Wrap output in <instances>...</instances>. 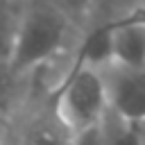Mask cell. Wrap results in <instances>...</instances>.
Segmentation results:
<instances>
[{
  "mask_svg": "<svg viewBox=\"0 0 145 145\" xmlns=\"http://www.w3.org/2000/svg\"><path fill=\"white\" fill-rule=\"evenodd\" d=\"M16 20L18 11L14 9V0H0V66H7Z\"/></svg>",
  "mask_w": 145,
  "mask_h": 145,
  "instance_id": "6",
  "label": "cell"
},
{
  "mask_svg": "<svg viewBox=\"0 0 145 145\" xmlns=\"http://www.w3.org/2000/svg\"><path fill=\"white\" fill-rule=\"evenodd\" d=\"M97 131L102 145H143V127L111 113L109 109L97 122Z\"/></svg>",
  "mask_w": 145,
  "mask_h": 145,
  "instance_id": "5",
  "label": "cell"
},
{
  "mask_svg": "<svg viewBox=\"0 0 145 145\" xmlns=\"http://www.w3.org/2000/svg\"><path fill=\"white\" fill-rule=\"evenodd\" d=\"M106 113V95L97 63L77 59L63 84L57 88L54 118L70 134L95 127Z\"/></svg>",
  "mask_w": 145,
  "mask_h": 145,
  "instance_id": "2",
  "label": "cell"
},
{
  "mask_svg": "<svg viewBox=\"0 0 145 145\" xmlns=\"http://www.w3.org/2000/svg\"><path fill=\"white\" fill-rule=\"evenodd\" d=\"M140 127H143V145H145V122H143Z\"/></svg>",
  "mask_w": 145,
  "mask_h": 145,
  "instance_id": "7",
  "label": "cell"
},
{
  "mask_svg": "<svg viewBox=\"0 0 145 145\" xmlns=\"http://www.w3.org/2000/svg\"><path fill=\"white\" fill-rule=\"evenodd\" d=\"M68 39V18L52 5H34L18 14L7 68L14 77L48 63Z\"/></svg>",
  "mask_w": 145,
  "mask_h": 145,
  "instance_id": "1",
  "label": "cell"
},
{
  "mask_svg": "<svg viewBox=\"0 0 145 145\" xmlns=\"http://www.w3.org/2000/svg\"><path fill=\"white\" fill-rule=\"evenodd\" d=\"M145 68V16H129L106 25V59Z\"/></svg>",
  "mask_w": 145,
  "mask_h": 145,
  "instance_id": "4",
  "label": "cell"
},
{
  "mask_svg": "<svg viewBox=\"0 0 145 145\" xmlns=\"http://www.w3.org/2000/svg\"><path fill=\"white\" fill-rule=\"evenodd\" d=\"M102 75L106 109L125 120L145 122V68L122 66L113 61L97 63Z\"/></svg>",
  "mask_w": 145,
  "mask_h": 145,
  "instance_id": "3",
  "label": "cell"
}]
</instances>
